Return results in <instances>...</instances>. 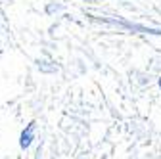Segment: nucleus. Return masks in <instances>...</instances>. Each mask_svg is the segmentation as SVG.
Returning a JSON list of instances; mask_svg holds the SVG:
<instances>
[{
	"instance_id": "f257e3e1",
	"label": "nucleus",
	"mask_w": 161,
	"mask_h": 159,
	"mask_svg": "<svg viewBox=\"0 0 161 159\" xmlns=\"http://www.w3.org/2000/svg\"><path fill=\"white\" fill-rule=\"evenodd\" d=\"M33 140H35V123H29L21 130V134H19V146H21V150H27L33 144Z\"/></svg>"
},
{
	"instance_id": "f03ea898",
	"label": "nucleus",
	"mask_w": 161,
	"mask_h": 159,
	"mask_svg": "<svg viewBox=\"0 0 161 159\" xmlns=\"http://www.w3.org/2000/svg\"><path fill=\"white\" fill-rule=\"evenodd\" d=\"M157 86H159V90H161V79H159V81H157Z\"/></svg>"
}]
</instances>
